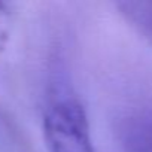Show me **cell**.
Here are the masks:
<instances>
[{
    "label": "cell",
    "mask_w": 152,
    "mask_h": 152,
    "mask_svg": "<svg viewBox=\"0 0 152 152\" xmlns=\"http://www.w3.org/2000/svg\"><path fill=\"white\" fill-rule=\"evenodd\" d=\"M118 8L127 21L152 43V2H122Z\"/></svg>",
    "instance_id": "3957f363"
},
{
    "label": "cell",
    "mask_w": 152,
    "mask_h": 152,
    "mask_svg": "<svg viewBox=\"0 0 152 152\" xmlns=\"http://www.w3.org/2000/svg\"><path fill=\"white\" fill-rule=\"evenodd\" d=\"M127 152H152V118H133L122 127Z\"/></svg>",
    "instance_id": "7a4b0ae2"
},
{
    "label": "cell",
    "mask_w": 152,
    "mask_h": 152,
    "mask_svg": "<svg viewBox=\"0 0 152 152\" xmlns=\"http://www.w3.org/2000/svg\"><path fill=\"white\" fill-rule=\"evenodd\" d=\"M66 82L57 81L49 90L42 130L49 152H96L84 104Z\"/></svg>",
    "instance_id": "6da1fadb"
}]
</instances>
